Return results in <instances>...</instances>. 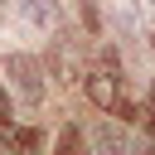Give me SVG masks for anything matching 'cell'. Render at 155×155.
I'll list each match as a JSON object with an SVG mask.
<instances>
[{
	"label": "cell",
	"mask_w": 155,
	"mask_h": 155,
	"mask_svg": "<svg viewBox=\"0 0 155 155\" xmlns=\"http://www.w3.org/2000/svg\"><path fill=\"white\" fill-rule=\"evenodd\" d=\"M5 73L15 78V87H19L29 102H39V97H44V73H39V58H29V53H5Z\"/></svg>",
	"instance_id": "cell-1"
},
{
	"label": "cell",
	"mask_w": 155,
	"mask_h": 155,
	"mask_svg": "<svg viewBox=\"0 0 155 155\" xmlns=\"http://www.w3.org/2000/svg\"><path fill=\"white\" fill-rule=\"evenodd\" d=\"M87 97H92L102 111H111V102L121 97V78H116V68H97V73L87 78Z\"/></svg>",
	"instance_id": "cell-2"
},
{
	"label": "cell",
	"mask_w": 155,
	"mask_h": 155,
	"mask_svg": "<svg viewBox=\"0 0 155 155\" xmlns=\"http://www.w3.org/2000/svg\"><path fill=\"white\" fill-rule=\"evenodd\" d=\"M24 19L53 29V24H58V5H53V0H24Z\"/></svg>",
	"instance_id": "cell-3"
},
{
	"label": "cell",
	"mask_w": 155,
	"mask_h": 155,
	"mask_svg": "<svg viewBox=\"0 0 155 155\" xmlns=\"http://www.w3.org/2000/svg\"><path fill=\"white\" fill-rule=\"evenodd\" d=\"M48 63H53V78H58V82H78V73H73V58H68V48H63V44H53Z\"/></svg>",
	"instance_id": "cell-4"
},
{
	"label": "cell",
	"mask_w": 155,
	"mask_h": 155,
	"mask_svg": "<svg viewBox=\"0 0 155 155\" xmlns=\"http://www.w3.org/2000/svg\"><path fill=\"white\" fill-rule=\"evenodd\" d=\"M92 140H97V150H121V145H126L116 126H97V136H92Z\"/></svg>",
	"instance_id": "cell-5"
},
{
	"label": "cell",
	"mask_w": 155,
	"mask_h": 155,
	"mask_svg": "<svg viewBox=\"0 0 155 155\" xmlns=\"http://www.w3.org/2000/svg\"><path fill=\"white\" fill-rule=\"evenodd\" d=\"M78 140H82V136H78V126H63V131H58V150H73Z\"/></svg>",
	"instance_id": "cell-6"
},
{
	"label": "cell",
	"mask_w": 155,
	"mask_h": 155,
	"mask_svg": "<svg viewBox=\"0 0 155 155\" xmlns=\"http://www.w3.org/2000/svg\"><path fill=\"white\" fill-rule=\"evenodd\" d=\"M82 24H87V34H97V10H92V0H82Z\"/></svg>",
	"instance_id": "cell-7"
},
{
	"label": "cell",
	"mask_w": 155,
	"mask_h": 155,
	"mask_svg": "<svg viewBox=\"0 0 155 155\" xmlns=\"http://www.w3.org/2000/svg\"><path fill=\"white\" fill-rule=\"evenodd\" d=\"M0 126H10V92L0 87Z\"/></svg>",
	"instance_id": "cell-8"
},
{
	"label": "cell",
	"mask_w": 155,
	"mask_h": 155,
	"mask_svg": "<svg viewBox=\"0 0 155 155\" xmlns=\"http://www.w3.org/2000/svg\"><path fill=\"white\" fill-rule=\"evenodd\" d=\"M0 15H5V0H0Z\"/></svg>",
	"instance_id": "cell-9"
}]
</instances>
